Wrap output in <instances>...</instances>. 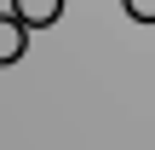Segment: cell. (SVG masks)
Wrapping results in <instances>:
<instances>
[{"mask_svg": "<svg viewBox=\"0 0 155 150\" xmlns=\"http://www.w3.org/2000/svg\"><path fill=\"white\" fill-rule=\"evenodd\" d=\"M121 12L132 23H155V0H121Z\"/></svg>", "mask_w": 155, "mask_h": 150, "instance_id": "obj_3", "label": "cell"}, {"mask_svg": "<svg viewBox=\"0 0 155 150\" xmlns=\"http://www.w3.org/2000/svg\"><path fill=\"white\" fill-rule=\"evenodd\" d=\"M29 52V23L17 12H0V64H17Z\"/></svg>", "mask_w": 155, "mask_h": 150, "instance_id": "obj_1", "label": "cell"}, {"mask_svg": "<svg viewBox=\"0 0 155 150\" xmlns=\"http://www.w3.org/2000/svg\"><path fill=\"white\" fill-rule=\"evenodd\" d=\"M12 12L29 23V29H52L63 17V0H12Z\"/></svg>", "mask_w": 155, "mask_h": 150, "instance_id": "obj_2", "label": "cell"}]
</instances>
